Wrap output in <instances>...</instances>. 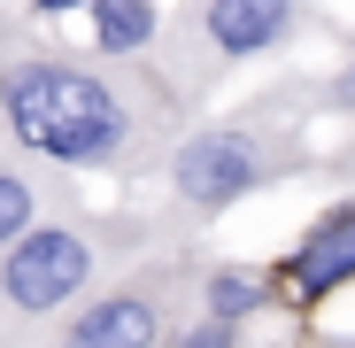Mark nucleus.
<instances>
[{"mask_svg": "<svg viewBox=\"0 0 355 348\" xmlns=\"http://www.w3.org/2000/svg\"><path fill=\"white\" fill-rule=\"evenodd\" d=\"M162 348H232V317H186L178 333H162Z\"/></svg>", "mask_w": 355, "mask_h": 348, "instance_id": "obj_10", "label": "nucleus"}, {"mask_svg": "<svg viewBox=\"0 0 355 348\" xmlns=\"http://www.w3.org/2000/svg\"><path fill=\"white\" fill-rule=\"evenodd\" d=\"M278 170H293V147H270L255 124H216V132H193L170 155V194L209 217V209H232L255 186H270Z\"/></svg>", "mask_w": 355, "mask_h": 348, "instance_id": "obj_3", "label": "nucleus"}, {"mask_svg": "<svg viewBox=\"0 0 355 348\" xmlns=\"http://www.w3.org/2000/svg\"><path fill=\"white\" fill-rule=\"evenodd\" d=\"M39 16H70V8H85V0H31Z\"/></svg>", "mask_w": 355, "mask_h": 348, "instance_id": "obj_11", "label": "nucleus"}, {"mask_svg": "<svg viewBox=\"0 0 355 348\" xmlns=\"http://www.w3.org/2000/svg\"><path fill=\"white\" fill-rule=\"evenodd\" d=\"M201 310H209V317H232V325H240V317H255V310H263V279L216 271V279L201 286Z\"/></svg>", "mask_w": 355, "mask_h": 348, "instance_id": "obj_9", "label": "nucleus"}, {"mask_svg": "<svg viewBox=\"0 0 355 348\" xmlns=\"http://www.w3.org/2000/svg\"><path fill=\"white\" fill-rule=\"evenodd\" d=\"M39 179H31V170H16V163H0V248H8V240H24V232L39 224Z\"/></svg>", "mask_w": 355, "mask_h": 348, "instance_id": "obj_8", "label": "nucleus"}, {"mask_svg": "<svg viewBox=\"0 0 355 348\" xmlns=\"http://www.w3.org/2000/svg\"><path fill=\"white\" fill-rule=\"evenodd\" d=\"M162 333H170L162 279H132V286L93 295L62 333H54V348H162Z\"/></svg>", "mask_w": 355, "mask_h": 348, "instance_id": "obj_4", "label": "nucleus"}, {"mask_svg": "<svg viewBox=\"0 0 355 348\" xmlns=\"http://www.w3.org/2000/svg\"><path fill=\"white\" fill-rule=\"evenodd\" d=\"M286 279H293V295L302 302H317V295H332V286H347L355 279V201L347 209H332L302 248H293V263H286Z\"/></svg>", "mask_w": 355, "mask_h": 348, "instance_id": "obj_6", "label": "nucleus"}, {"mask_svg": "<svg viewBox=\"0 0 355 348\" xmlns=\"http://www.w3.org/2000/svg\"><path fill=\"white\" fill-rule=\"evenodd\" d=\"M16 256L0 263V348H31L54 310H70L93 271H101V248H93V232L78 224H31L24 240H8Z\"/></svg>", "mask_w": 355, "mask_h": 348, "instance_id": "obj_2", "label": "nucleus"}, {"mask_svg": "<svg viewBox=\"0 0 355 348\" xmlns=\"http://www.w3.org/2000/svg\"><path fill=\"white\" fill-rule=\"evenodd\" d=\"M85 8H93V47H101V54H139V47H155V31H162L155 0H85Z\"/></svg>", "mask_w": 355, "mask_h": 348, "instance_id": "obj_7", "label": "nucleus"}, {"mask_svg": "<svg viewBox=\"0 0 355 348\" xmlns=\"http://www.w3.org/2000/svg\"><path fill=\"white\" fill-rule=\"evenodd\" d=\"M0 124L24 155L62 170H108L139 140L124 93L78 63H8L0 70Z\"/></svg>", "mask_w": 355, "mask_h": 348, "instance_id": "obj_1", "label": "nucleus"}, {"mask_svg": "<svg viewBox=\"0 0 355 348\" xmlns=\"http://www.w3.org/2000/svg\"><path fill=\"white\" fill-rule=\"evenodd\" d=\"M293 31V0H209L201 8V47L216 63H255Z\"/></svg>", "mask_w": 355, "mask_h": 348, "instance_id": "obj_5", "label": "nucleus"}]
</instances>
